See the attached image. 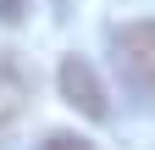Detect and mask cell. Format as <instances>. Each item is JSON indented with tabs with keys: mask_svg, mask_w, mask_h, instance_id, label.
Instances as JSON below:
<instances>
[{
	"mask_svg": "<svg viewBox=\"0 0 155 150\" xmlns=\"http://www.w3.org/2000/svg\"><path fill=\"white\" fill-rule=\"evenodd\" d=\"M111 61L122 84L139 100H155V22H122L111 28Z\"/></svg>",
	"mask_w": 155,
	"mask_h": 150,
	"instance_id": "6da1fadb",
	"label": "cell"
},
{
	"mask_svg": "<svg viewBox=\"0 0 155 150\" xmlns=\"http://www.w3.org/2000/svg\"><path fill=\"white\" fill-rule=\"evenodd\" d=\"M61 95L83 111V117H105V111H111L105 84L94 78V67L83 61V56H67V61H61Z\"/></svg>",
	"mask_w": 155,
	"mask_h": 150,
	"instance_id": "7a4b0ae2",
	"label": "cell"
},
{
	"mask_svg": "<svg viewBox=\"0 0 155 150\" xmlns=\"http://www.w3.org/2000/svg\"><path fill=\"white\" fill-rule=\"evenodd\" d=\"M39 150H100V145H89L83 134H50V139L39 145Z\"/></svg>",
	"mask_w": 155,
	"mask_h": 150,
	"instance_id": "3957f363",
	"label": "cell"
},
{
	"mask_svg": "<svg viewBox=\"0 0 155 150\" xmlns=\"http://www.w3.org/2000/svg\"><path fill=\"white\" fill-rule=\"evenodd\" d=\"M0 17H6V22H17V17H22V0H0Z\"/></svg>",
	"mask_w": 155,
	"mask_h": 150,
	"instance_id": "277c9868",
	"label": "cell"
}]
</instances>
